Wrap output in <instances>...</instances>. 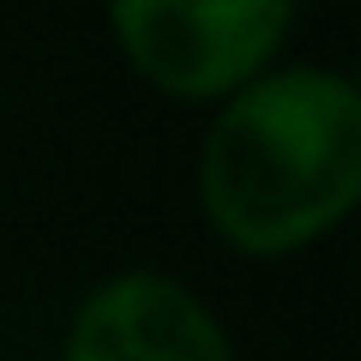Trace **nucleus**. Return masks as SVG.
Masks as SVG:
<instances>
[{
    "label": "nucleus",
    "mask_w": 361,
    "mask_h": 361,
    "mask_svg": "<svg viewBox=\"0 0 361 361\" xmlns=\"http://www.w3.org/2000/svg\"><path fill=\"white\" fill-rule=\"evenodd\" d=\"M361 205V90L337 66H271L217 103L199 211L223 247L289 259Z\"/></svg>",
    "instance_id": "obj_1"
},
{
    "label": "nucleus",
    "mask_w": 361,
    "mask_h": 361,
    "mask_svg": "<svg viewBox=\"0 0 361 361\" xmlns=\"http://www.w3.org/2000/svg\"><path fill=\"white\" fill-rule=\"evenodd\" d=\"M61 361H235L223 319L169 277L115 271L78 301Z\"/></svg>",
    "instance_id": "obj_3"
},
{
    "label": "nucleus",
    "mask_w": 361,
    "mask_h": 361,
    "mask_svg": "<svg viewBox=\"0 0 361 361\" xmlns=\"http://www.w3.org/2000/svg\"><path fill=\"white\" fill-rule=\"evenodd\" d=\"M127 66L175 103H229L295 30L289 0H115L109 6Z\"/></svg>",
    "instance_id": "obj_2"
}]
</instances>
